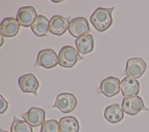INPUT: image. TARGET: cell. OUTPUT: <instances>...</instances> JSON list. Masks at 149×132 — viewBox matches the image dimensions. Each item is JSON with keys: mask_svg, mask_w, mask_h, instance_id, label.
<instances>
[{"mask_svg": "<svg viewBox=\"0 0 149 132\" xmlns=\"http://www.w3.org/2000/svg\"><path fill=\"white\" fill-rule=\"evenodd\" d=\"M53 2H62V1H52Z\"/></svg>", "mask_w": 149, "mask_h": 132, "instance_id": "24", "label": "cell"}, {"mask_svg": "<svg viewBox=\"0 0 149 132\" xmlns=\"http://www.w3.org/2000/svg\"><path fill=\"white\" fill-rule=\"evenodd\" d=\"M49 21L42 15H38L31 26L33 32L37 37L48 36Z\"/></svg>", "mask_w": 149, "mask_h": 132, "instance_id": "15", "label": "cell"}, {"mask_svg": "<svg viewBox=\"0 0 149 132\" xmlns=\"http://www.w3.org/2000/svg\"><path fill=\"white\" fill-rule=\"evenodd\" d=\"M0 132H9V131H7L3 130H2V129H0Z\"/></svg>", "mask_w": 149, "mask_h": 132, "instance_id": "23", "label": "cell"}, {"mask_svg": "<svg viewBox=\"0 0 149 132\" xmlns=\"http://www.w3.org/2000/svg\"><path fill=\"white\" fill-rule=\"evenodd\" d=\"M18 84L21 90L24 92L33 93L37 95L39 87V82L31 73H28L20 76L18 79Z\"/></svg>", "mask_w": 149, "mask_h": 132, "instance_id": "12", "label": "cell"}, {"mask_svg": "<svg viewBox=\"0 0 149 132\" xmlns=\"http://www.w3.org/2000/svg\"><path fill=\"white\" fill-rule=\"evenodd\" d=\"M75 45L78 52L83 55L87 54L93 50V37L90 34L83 35L75 40Z\"/></svg>", "mask_w": 149, "mask_h": 132, "instance_id": "17", "label": "cell"}, {"mask_svg": "<svg viewBox=\"0 0 149 132\" xmlns=\"http://www.w3.org/2000/svg\"><path fill=\"white\" fill-rule=\"evenodd\" d=\"M20 116L31 127H36L45 122V112L41 108L32 107L27 112L21 114Z\"/></svg>", "mask_w": 149, "mask_h": 132, "instance_id": "9", "label": "cell"}, {"mask_svg": "<svg viewBox=\"0 0 149 132\" xmlns=\"http://www.w3.org/2000/svg\"><path fill=\"white\" fill-rule=\"evenodd\" d=\"M40 132H59V125L55 119L45 121L41 127Z\"/></svg>", "mask_w": 149, "mask_h": 132, "instance_id": "20", "label": "cell"}, {"mask_svg": "<svg viewBox=\"0 0 149 132\" xmlns=\"http://www.w3.org/2000/svg\"><path fill=\"white\" fill-rule=\"evenodd\" d=\"M68 30L70 34L77 38L90 31L88 22L84 17H77L72 19L69 22Z\"/></svg>", "mask_w": 149, "mask_h": 132, "instance_id": "7", "label": "cell"}, {"mask_svg": "<svg viewBox=\"0 0 149 132\" xmlns=\"http://www.w3.org/2000/svg\"><path fill=\"white\" fill-rule=\"evenodd\" d=\"M37 16L34 8L31 6H27L22 7L18 10L16 19L21 26L29 27L31 26Z\"/></svg>", "mask_w": 149, "mask_h": 132, "instance_id": "11", "label": "cell"}, {"mask_svg": "<svg viewBox=\"0 0 149 132\" xmlns=\"http://www.w3.org/2000/svg\"><path fill=\"white\" fill-rule=\"evenodd\" d=\"M120 90V81L119 79L109 76L101 82L99 91L107 97H112L118 94Z\"/></svg>", "mask_w": 149, "mask_h": 132, "instance_id": "8", "label": "cell"}, {"mask_svg": "<svg viewBox=\"0 0 149 132\" xmlns=\"http://www.w3.org/2000/svg\"><path fill=\"white\" fill-rule=\"evenodd\" d=\"M59 132H78L80 125L77 119L72 116L62 117L59 122Z\"/></svg>", "mask_w": 149, "mask_h": 132, "instance_id": "18", "label": "cell"}, {"mask_svg": "<svg viewBox=\"0 0 149 132\" xmlns=\"http://www.w3.org/2000/svg\"><path fill=\"white\" fill-rule=\"evenodd\" d=\"M58 63V56L56 52L51 48L41 50L34 64V67L42 66L45 69H52Z\"/></svg>", "mask_w": 149, "mask_h": 132, "instance_id": "4", "label": "cell"}, {"mask_svg": "<svg viewBox=\"0 0 149 132\" xmlns=\"http://www.w3.org/2000/svg\"><path fill=\"white\" fill-rule=\"evenodd\" d=\"M76 105V98L72 94L63 92L59 94L56 97L52 107L58 108L63 113H68L72 112L75 109Z\"/></svg>", "mask_w": 149, "mask_h": 132, "instance_id": "5", "label": "cell"}, {"mask_svg": "<svg viewBox=\"0 0 149 132\" xmlns=\"http://www.w3.org/2000/svg\"><path fill=\"white\" fill-rule=\"evenodd\" d=\"M123 112L118 104H113L108 106L104 111L105 119L111 123H116L123 118Z\"/></svg>", "mask_w": 149, "mask_h": 132, "instance_id": "16", "label": "cell"}, {"mask_svg": "<svg viewBox=\"0 0 149 132\" xmlns=\"http://www.w3.org/2000/svg\"><path fill=\"white\" fill-rule=\"evenodd\" d=\"M1 35V44H0V46L1 47L2 45H3V35L2 34H0Z\"/></svg>", "mask_w": 149, "mask_h": 132, "instance_id": "22", "label": "cell"}, {"mask_svg": "<svg viewBox=\"0 0 149 132\" xmlns=\"http://www.w3.org/2000/svg\"><path fill=\"white\" fill-rule=\"evenodd\" d=\"M122 109L129 115H135L141 110H148L144 105L142 98L139 96L124 98L122 102Z\"/></svg>", "mask_w": 149, "mask_h": 132, "instance_id": "6", "label": "cell"}, {"mask_svg": "<svg viewBox=\"0 0 149 132\" xmlns=\"http://www.w3.org/2000/svg\"><path fill=\"white\" fill-rule=\"evenodd\" d=\"M146 68L147 65L142 58H132L127 60L123 74L134 79H139L143 74Z\"/></svg>", "mask_w": 149, "mask_h": 132, "instance_id": "3", "label": "cell"}, {"mask_svg": "<svg viewBox=\"0 0 149 132\" xmlns=\"http://www.w3.org/2000/svg\"><path fill=\"white\" fill-rule=\"evenodd\" d=\"M84 59L73 47L66 45L62 47L59 52L58 64L63 67L71 68L77 61Z\"/></svg>", "mask_w": 149, "mask_h": 132, "instance_id": "2", "label": "cell"}, {"mask_svg": "<svg viewBox=\"0 0 149 132\" xmlns=\"http://www.w3.org/2000/svg\"><path fill=\"white\" fill-rule=\"evenodd\" d=\"M70 17H63L55 15L51 17L49 24V31L55 35H62L69 26V20Z\"/></svg>", "mask_w": 149, "mask_h": 132, "instance_id": "10", "label": "cell"}, {"mask_svg": "<svg viewBox=\"0 0 149 132\" xmlns=\"http://www.w3.org/2000/svg\"><path fill=\"white\" fill-rule=\"evenodd\" d=\"M8 102L3 97L2 95H0V113H3L8 108Z\"/></svg>", "mask_w": 149, "mask_h": 132, "instance_id": "21", "label": "cell"}, {"mask_svg": "<svg viewBox=\"0 0 149 132\" xmlns=\"http://www.w3.org/2000/svg\"><path fill=\"white\" fill-rule=\"evenodd\" d=\"M114 8V7L108 8L99 7L93 13L90 21L98 31L103 32L112 25L113 22L112 13Z\"/></svg>", "mask_w": 149, "mask_h": 132, "instance_id": "1", "label": "cell"}, {"mask_svg": "<svg viewBox=\"0 0 149 132\" xmlns=\"http://www.w3.org/2000/svg\"><path fill=\"white\" fill-rule=\"evenodd\" d=\"M20 29V23L17 19L9 17L5 18L0 25V33L6 37H15Z\"/></svg>", "mask_w": 149, "mask_h": 132, "instance_id": "14", "label": "cell"}, {"mask_svg": "<svg viewBox=\"0 0 149 132\" xmlns=\"http://www.w3.org/2000/svg\"><path fill=\"white\" fill-rule=\"evenodd\" d=\"M10 132H33L31 126L25 120H22L13 116Z\"/></svg>", "mask_w": 149, "mask_h": 132, "instance_id": "19", "label": "cell"}, {"mask_svg": "<svg viewBox=\"0 0 149 132\" xmlns=\"http://www.w3.org/2000/svg\"><path fill=\"white\" fill-rule=\"evenodd\" d=\"M140 83L134 78L126 76L120 82V90L125 98L137 96L140 91Z\"/></svg>", "mask_w": 149, "mask_h": 132, "instance_id": "13", "label": "cell"}]
</instances>
